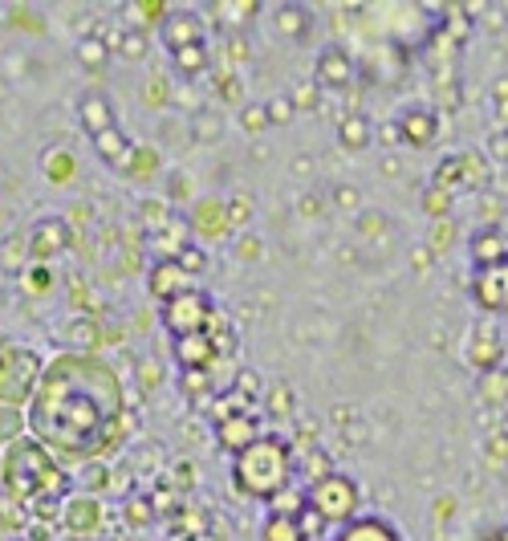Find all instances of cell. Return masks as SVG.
I'll return each mask as SVG.
<instances>
[{
    "instance_id": "26",
    "label": "cell",
    "mask_w": 508,
    "mask_h": 541,
    "mask_svg": "<svg viewBox=\"0 0 508 541\" xmlns=\"http://www.w3.org/2000/svg\"><path fill=\"white\" fill-rule=\"evenodd\" d=\"M293 106H297V114H309V110H317V106H322V86H317V82H301L293 94Z\"/></svg>"
},
{
    "instance_id": "35",
    "label": "cell",
    "mask_w": 508,
    "mask_h": 541,
    "mask_svg": "<svg viewBox=\"0 0 508 541\" xmlns=\"http://www.w3.org/2000/svg\"><path fill=\"white\" fill-rule=\"evenodd\" d=\"M248 57H252L248 37H244V33H232V37H228V62H232V66H244Z\"/></svg>"
},
{
    "instance_id": "42",
    "label": "cell",
    "mask_w": 508,
    "mask_h": 541,
    "mask_svg": "<svg viewBox=\"0 0 508 541\" xmlns=\"http://www.w3.org/2000/svg\"><path fill=\"white\" fill-rule=\"evenodd\" d=\"M175 476H179V480H175L179 489H192V485H196V464H192V460L179 464V468H175Z\"/></svg>"
},
{
    "instance_id": "33",
    "label": "cell",
    "mask_w": 508,
    "mask_h": 541,
    "mask_svg": "<svg viewBox=\"0 0 508 541\" xmlns=\"http://www.w3.org/2000/svg\"><path fill=\"white\" fill-rule=\"evenodd\" d=\"M236 257H240V261H261V257H265V240L252 236V232L240 236V240H236Z\"/></svg>"
},
{
    "instance_id": "9",
    "label": "cell",
    "mask_w": 508,
    "mask_h": 541,
    "mask_svg": "<svg viewBox=\"0 0 508 541\" xmlns=\"http://www.w3.org/2000/svg\"><path fill=\"white\" fill-rule=\"evenodd\" d=\"M216 440H220V448H228V452H244L248 444H257L261 436H257V419L252 415H232V419H224V424H216Z\"/></svg>"
},
{
    "instance_id": "1",
    "label": "cell",
    "mask_w": 508,
    "mask_h": 541,
    "mask_svg": "<svg viewBox=\"0 0 508 541\" xmlns=\"http://www.w3.org/2000/svg\"><path fill=\"white\" fill-rule=\"evenodd\" d=\"M293 444L281 440H257L236 456V493L240 497H257L273 501L285 485H293Z\"/></svg>"
},
{
    "instance_id": "28",
    "label": "cell",
    "mask_w": 508,
    "mask_h": 541,
    "mask_svg": "<svg viewBox=\"0 0 508 541\" xmlns=\"http://www.w3.org/2000/svg\"><path fill=\"white\" fill-rule=\"evenodd\" d=\"M236 399L265 403V387H261V375H257V371H244V375L236 379Z\"/></svg>"
},
{
    "instance_id": "32",
    "label": "cell",
    "mask_w": 508,
    "mask_h": 541,
    "mask_svg": "<svg viewBox=\"0 0 508 541\" xmlns=\"http://www.w3.org/2000/svg\"><path fill=\"white\" fill-rule=\"evenodd\" d=\"M82 114L90 118V127L102 135V131H110V106L106 102H98V98H90L86 106H82Z\"/></svg>"
},
{
    "instance_id": "7",
    "label": "cell",
    "mask_w": 508,
    "mask_h": 541,
    "mask_svg": "<svg viewBox=\"0 0 508 541\" xmlns=\"http://www.w3.org/2000/svg\"><path fill=\"white\" fill-rule=\"evenodd\" d=\"M468 249H472V265L476 273L480 269H500L508 261V236L500 228H480L472 240H468Z\"/></svg>"
},
{
    "instance_id": "41",
    "label": "cell",
    "mask_w": 508,
    "mask_h": 541,
    "mask_svg": "<svg viewBox=\"0 0 508 541\" xmlns=\"http://www.w3.org/2000/svg\"><path fill=\"white\" fill-rule=\"evenodd\" d=\"M297 525H301V533H305V541H309V537H313L317 529H322V517H317L313 509H305V513L297 517Z\"/></svg>"
},
{
    "instance_id": "36",
    "label": "cell",
    "mask_w": 508,
    "mask_h": 541,
    "mask_svg": "<svg viewBox=\"0 0 508 541\" xmlns=\"http://www.w3.org/2000/svg\"><path fill=\"white\" fill-rule=\"evenodd\" d=\"M220 98H224V102L244 106V86H240V78H236V74H220Z\"/></svg>"
},
{
    "instance_id": "8",
    "label": "cell",
    "mask_w": 508,
    "mask_h": 541,
    "mask_svg": "<svg viewBox=\"0 0 508 541\" xmlns=\"http://www.w3.org/2000/svg\"><path fill=\"white\" fill-rule=\"evenodd\" d=\"M399 135H403V143H411V147H431V143L439 139V114H435V110H423V106L407 110V114L399 118Z\"/></svg>"
},
{
    "instance_id": "16",
    "label": "cell",
    "mask_w": 508,
    "mask_h": 541,
    "mask_svg": "<svg viewBox=\"0 0 508 541\" xmlns=\"http://www.w3.org/2000/svg\"><path fill=\"white\" fill-rule=\"evenodd\" d=\"M269 505H273V513H281V517H301V513L309 509V489L293 480V485H285Z\"/></svg>"
},
{
    "instance_id": "15",
    "label": "cell",
    "mask_w": 508,
    "mask_h": 541,
    "mask_svg": "<svg viewBox=\"0 0 508 541\" xmlns=\"http://www.w3.org/2000/svg\"><path fill=\"white\" fill-rule=\"evenodd\" d=\"M456 159H460V175H464V192H484L488 179H492L488 159L476 155V151H464V155H456Z\"/></svg>"
},
{
    "instance_id": "6",
    "label": "cell",
    "mask_w": 508,
    "mask_h": 541,
    "mask_svg": "<svg viewBox=\"0 0 508 541\" xmlns=\"http://www.w3.org/2000/svg\"><path fill=\"white\" fill-rule=\"evenodd\" d=\"M204 21L192 13V9H183V13H167V21H163V41H167V49L171 53H179V49H187V45H204Z\"/></svg>"
},
{
    "instance_id": "39",
    "label": "cell",
    "mask_w": 508,
    "mask_h": 541,
    "mask_svg": "<svg viewBox=\"0 0 508 541\" xmlns=\"http://www.w3.org/2000/svg\"><path fill=\"white\" fill-rule=\"evenodd\" d=\"M456 517V497H439L435 501V525H448Z\"/></svg>"
},
{
    "instance_id": "13",
    "label": "cell",
    "mask_w": 508,
    "mask_h": 541,
    "mask_svg": "<svg viewBox=\"0 0 508 541\" xmlns=\"http://www.w3.org/2000/svg\"><path fill=\"white\" fill-rule=\"evenodd\" d=\"M216 358V342L208 338V334H187V338H179V363L183 367H192V371H200V367H208Z\"/></svg>"
},
{
    "instance_id": "37",
    "label": "cell",
    "mask_w": 508,
    "mask_h": 541,
    "mask_svg": "<svg viewBox=\"0 0 508 541\" xmlns=\"http://www.w3.org/2000/svg\"><path fill=\"white\" fill-rule=\"evenodd\" d=\"M476 208L484 212V228H500L496 220H500V212H504V204H500L496 196H476Z\"/></svg>"
},
{
    "instance_id": "14",
    "label": "cell",
    "mask_w": 508,
    "mask_h": 541,
    "mask_svg": "<svg viewBox=\"0 0 508 541\" xmlns=\"http://www.w3.org/2000/svg\"><path fill=\"white\" fill-rule=\"evenodd\" d=\"M374 139V127L366 123L362 114H342V123H338V143L346 151H366Z\"/></svg>"
},
{
    "instance_id": "31",
    "label": "cell",
    "mask_w": 508,
    "mask_h": 541,
    "mask_svg": "<svg viewBox=\"0 0 508 541\" xmlns=\"http://www.w3.org/2000/svg\"><path fill=\"white\" fill-rule=\"evenodd\" d=\"M423 208L431 212V220H448L452 196H448V192H439V188H427V196H423Z\"/></svg>"
},
{
    "instance_id": "19",
    "label": "cell",
    "mask_w": 508,
    "mask_h": 541,
    "mask_svg": "<svg viewBox=\"0 0 508 541\" xmlns=\"http://www.w3.org/2000/svg\"><path fill=\"white\" fill-rule=\"evenodd\" d=\"M480 403L488 407H504L508 403V371H492V375H480Z\"/></svg>"
},
{
    "instance_id": "23",
    "label": "cell",
    "mask_w": 508,
    "mask_h": 541,
    "mask_svg": "<svg viewBox=\"0 0 508 541\" xmlns=\"http://www.w3.org/2000/svg\"><path fill=\"white\" fill-rule=\"evenodd\" d=\"M456 245V220H435L431 224V236H427V249L435 253V257H443Z\"/></svg>"
},
{
    "instance_id": "5",
    "label": "cell",
    "mask_w": 508,
    "mask_h": 541,
    "mask_svg": "<svg viewBox=\"0 0 508 541\" xmlns=\"http://www.w3.org/2000/svg\"><path fill=\"white\" fill-rule=\"evenodd\" d=\"M313 82L322 86V90H346L354 82V57L342 45H326L322 53H317Z\"/></svg>"
},
{
    "instance_id": "40",
    "label": "cell",
    "mask_w": 508,
    "mask_h": 541,
    "mask_svg": "<svg viewBox=\"0 0 508 541\" xmlns=\"http://www.w3.org/2000/svg\"><path fill=\"white\" fill-rule=\"evenodd\" d=\"M411 265H415V273H431V265H435V253L423 245V249H415V253H411Z\"/></svg>"
},
{
    "instance_id": "38",
    "label": "cell",
    "mask_w": 508,
    "mask_h": 541,
    "mask_svg": "<svg viewBox=\"0 0 508 541\" xmlns=\"http://www.w3.org/2000/svg\"><path fill=\"white\" fill-rule=\"evenodd\" d=\"M488 460H492V464H504V460H508V436H504V432L488 436Z\"/></svg>"
},
{
    "instance_id": "34",
    "label": "cell",
    "mask_w": 508,
    "mask_h": 541,
    "mask_svg": "<svg viewBox=\"0 0 508 541\" xmlns=\"http://www.w3.org/2000/svg\"><path fill=\"white\" fill-rule=\"evenodd\" d=\"M326 208H330V204H326L322 196H313V192H305V196L297 200V212H301V220H322V216H326Z\"/></svg>"
},
{
    "instance_id": "11",
    "label": "cell",
    "mask_w": 508,
    "mask_h": 541,
    "mask_svg": "<svg viewBox=\"0 0 508 541\" xmlns=\"http://www.w3.org/2000/svg\"><path fill=\"white\" fill-rule=\"evenodd\" d=\"M187 281H192V277H187L175 261H159L151 269V289H155V297H163V302H175V297H183L187 289H192Z\"/></svg>"
},
{
    "instance_id": "25",
    "label": "cell",
    "mask_w": 508,
    "mask_h": 541,
    "mask_svg": "<svg viewBox=\"0 0 508 541\" xmlns=\"http://www.w3.org/2000/svg\"><path fill=\"white\" fill-rule=\"evenodd\" d=\"M265 110H269V123H273V127H285V123H293V118H297V106H293L289 94H273V98L265 102Z\"/></svg>"
},
{
    "instance_id": "43",
    "label": "cell",
    "mask_w": 508,
    "mask_h": 541,
    "mask_svg": "<svg viewBox=\"0 0 508 541\" xmlns=\"http://www.w3.org/2000/svg\"><path fill=\"white\" fill-rule=\"evenodd\" d=\"M171 196H175V200H179V196H183V200L192 196V179H187V175H171Z\"/></svg>"
},
{
    "instance_id": "10",
    "label": "cell",
    "mask_w": 508,
    "mask_h": 541,
    "mask_svg": "<svg viewBox=\"0 0 508 541\" xmlns=\"http://www.w3.org/2000/svg\"><path fill=\"white\" fill-rule=\"evenodd\" d=\"M273 29L285 41H305L313 33V13L305 5H277L273 9Z\"/></svg>"
},
{
    "instance_id": "44",
    "label": "cell",
    "mask_w": 508,
    "mask_h": 541,
    "mask_svg": "<svg viewBox=\"0 0 508 541\" xmlns=\"http://www.w3.org/2000/svg\"><path fill=\"white\" fill-rule=\"evenodd\" d=\"M496 110H500V118H508V78L496 82Z\"/></svg>"
},
{
    "instance_id": "24",
    "label": "cell",
    "mask_w": 508,
    "mask_h": 541,
    "mask_svg": "<svg viewBox=\"0 0 508 541\" xmlns=\"http://www.w3.org/2000/svg\"><path fill=\"white\" fill-rule=\"evenodd\" d=\"M171 261H175V265H179L187 277H196V273H204V269H208V253H204L200 245H183V249H179Z\"/></svg>"
},
{
    "instance_id": "21",
    "label": "cell",
    "mask_w": 508,
    "mask_h": 541,
    "mask_svg": "<svg viewBox=\"0 0 508 541\" xmlns=\"http://www.w3.org/2000/svg\"><path fill=\"white\" fill-rule=\"evenodd\" d=\"M196 224L208 232V236H224L232 224H228V212H224V204H216V200H204L200 204V212H196Z\"/></svg>"
},
{
    "instance_id": "17",
    "label": "cell",
    "mask_w": 508,
    "mask_h": 541,
    "mask_svg": "<svg viewBox=\"0 0 508 541\" xmlns=\"http://www.w3.org/2000/svg\"><path fill=\"white\" fill-rule=\"evenodd\" d=\"M265 411L273 419H297V395H293V387L289 383H273L265 391Z\"/></svg>"
},
{
    "instance_id": "45",
    "label": "cell",
    "mask_w": 508,
    "mask_h": 541,
    "mask_svg": "<svg viewBox=\"0 0 508 541\" xmlns=\"http://www.w3.org/2000/svg\"><path fill=\"white\" fill-rule=\"evenodd\" d=\"M383 175H403V159L399 155H387L383 159Z\"/></svg>"
},
{
    "instance_id": "46",
    "label": "cell",
    "mask_w": 508,
    "mask_h": 541,
    "mask_svg": "<svg viewBox=\"0 0 508 541\" xmlns=\"http://www.w3.org/2000/svg\"><path fill=\"white\" fill-rule=\"evenodd\" d=\"M293 171H297V175H309V171H313V163H309V155H301V159H293Z\"/></svg>"
},
{
    "instance_id": "20",
    "label": "cell",
    "mask_w": 508,
    "mask_h": 541,
    "mask_svg": "<svg viewBox=\"0 0 508 541\" xmlns=\"http://www.w3.org/2000/svg\"><path fill=\"white\" fill-rule=\"evenodd\" d=\"M175 66H179L183 78L204 74V70L212 66V62H208V45H187V49H179V53H175Z\"/></svg>"
},
{
    "instance_id": "29",
    "label": "cell",
    "mask_w": 508,
    "mask_h": 541,
    "mask_svg": "<svg viewBox=\"0 0 508 541\" xmlns=\"http://www.w3.org/2000/svg\"><path fill=\"white\" fill-rule=\"evenodd\" d=\"M330 208H338V212H362V192L350 188V184H342V188L330 192Z\"/></svg>"
},
{
    "instance_id": "18",
    "label": "cell",
    "mask_w": 508,
    "mask_h": 541,
    "mask_svg": "<svg viewBox=\"0 0 508 541\" xmlns=\"http://www.w3.org/2000/svg\"><path fill=\"white\" fill-rule=\"evenodd\" d=\"M236 123H240V131L244 135H265L273 123H269V110H265V102H244L240 106V114H236Z\"/></svg>"
},
{
    "instance_id": "22",
    "label": "cell",
    "mask_w": 508,
    "mask_h": 541,
    "mask_svg": "<svg viewBox=\"0 0 508 541\" xmlns=\"http://www.w3.org/2000/svg\"><path fill=\"white\" fill-rule=\"evenodd\" d=\"M265 541H305V533H301L297 517H281V513H273V517L265 521Z\"/></svg>"
},
{
    "instance_id": "12",
    "label": "cell",
    "mask_w": 508,
    "mask_h": 541,
    "mask_svg": "<svg viewBox=\"0 0 508 541\" xmlns=\"http://www.w3.org/2000/svg\"><path fill=\"white\" fill-rule=\"evenodd\" d=\"M338 541H403L383 517H354L350 525H342Z\"/></svg>"
},
{
    "instance_id": "3",
    "label": "cell",
    "mask_w": 508,
    "mask_h": 541,
    "mask_svg": "<svg viewBox=\"0 0 508 541\" xmlns=\"http://www.w3.org/2000/svg\"><path fill=\"white\" fill-rule=\"evenodd\" d=\"M468 367L476 371V375H492V371H500L504 367V330H500V322L496 318H480L476 326H472V334H468Z\"/></svg>"
},
{
    "instance_id": "27",
    "label": "cell",
    "mask_w": 508,
    "mask_h": 541,
    "mask_svg": "<svg viewBox=\"0 0 508 541\" xmlns=\"http://www.w3.org/2000/svg\"><path fill=\"white\" fill-rule=\"evenodd\" d=\"M224 212H228V224H248L252 216H257V204H252V196L236 192V196L224 204Z\"/></svg>"
},
{
    "instance_id": "4",
    "label": "cell",
    "mask_w": 508,
    "mask_h": 541,
    "mask_svg": "<svg viewBox=\"0 0 508 541\" xmlns=\"http://www.w3.org/2000/svg\"><path fill=\"white\" fill-rule=\"evenodd\" d=\"M212 314H216L212 302H208L204 293H196V289H187L183 297L167 302V322H171V330H175L179 338H187V334H204Z\"/></svg>"
},
{
    "instance_id": "2",
    "label": "cell",
    "mask_w": 508,
    "mask_h": 541,
    "mask_svg": "<svg viewBox=\"0 0 508 541\" xmlns=\"http://www.w3.org/2000/svg\"><path fill=\"white\" fill-rule=\"evenodd\" d=\"M358 505H362V493L350 476L342 472H330L326 480L309 485V509L322 517V521H338V525H350L358 517Z\"/></svg>"
},
{
    "instance_id": "30",
    "label": "cell",
    "mask_w": 508,
    "mask_h": 541,
    "mask_svg": "<svg viewBox=\"0 0 508 541\" xmlns=\"http://www.w3.org/2000/svg\"><path fill=\"white\" fill-rule=\"evenodd\" d=\"M358 232L370 236V240H374V236H387V216L374 212V208H362V212H358Z\"/></svg>"
}]
</instances>
